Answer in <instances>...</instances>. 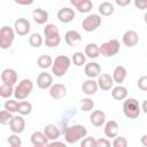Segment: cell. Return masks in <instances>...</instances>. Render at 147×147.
<instances>
[{
	"label": "cell",
	"mask_w": 147,
	"mask_h": 147,
	"mask_svg": "<svg viewBox=\"0 0 147 147\" xmlns=\"http://www.w3.org/2000/svg\"><path fill=\"white\" fill-rule=\"evenodd\" d=\"M111 96H113L114 100H117V101L125 100L126 96H127V90H126V87H124L122 85H118V86L114 87L113 91H111Z\"/></svg>",
	"instance_id": "obj_26"
},
{
	"label": "cell",
	"mask_w": 147,
	"mask_h": 147,
	"mask_svg": "<svg viewBox=\"0 0 147 147\" xmlns=\"http://www.w3.org/2000/svg\"><path fill=\"white\" fill-rule=\"evenodd\" d=\"M110 146V141L106 138H101V139H95V147H109Z\"/></svg>",
	"instance_id": "obj_42"
},
{
	"label": "cell",
	"mask_w": 147,
	"mask_h": 147,
	"mask_svg": "<svg viewBox=\"0 0 147 147\" xmlns=\"http://www.w3.org/2000/svg\"><path fill=\"white\" fill-rule=\"evenodd\" d=\"M9 127H10V131L13 133H22L25 129V121L23 118V115H20V116H13L11 118V122L9 124Z\"/></svg>",
	"instance_id": "obj_10"
},
{
	"label": "cell",
	"mask_w": 147,
	"mask_h": 147,
	"mask_svg": "<svg viewBox=\"0 0 147 147\" xmlns=\"http://www.w3.org/2000/svg\"><path fill=\"white\" fill-rule=\"evenodd\" d=\"M49 94L55 100L63 99L67 95V87L63 84H60V83L54 84V85H52L49 87Z\"/></svg>",
	"instance_id": "obj_14"
},
{
	"label": "cell",
	"mask_w": 147,
	"mask_h": 147,
	"mask_svg": "<svg viewBox=\"0 0 147 147\" xmlns=\"http://www.w3.org/2000/svg\"><path fill=\"white\" fill-rule=\"evenodd\" d=\"M8 144L11 146V147H21L22 146V140L21 138L18 137L17 133H14V134H10L8 137Z\"/></svg>",
	"instance_id": "obj_38"
},
{
	"label": "cell",
	"mask_w": 147,
	"mask_h": 147,
	"mask_svg": "<svg viewBox=\"0 0 147 147\" xmlns=\"http://www.w3.org/2000/svg\"><path fill=\"white\" fill-rule=\"evenodd\" d=\"M80 110L84 111V113H87V111H91L93 108H94V101L90 98H85V99H82L80 100Z\"/></svg>",
	"instance_id": "obj_32"
},
{
	"label": "cell",
	"mask_w": 147,
	"mask_h": 147,
	"mask_svg": "<svg viewBox=\"0 0 147 147\" xmlns=\"http://www.w3.org/2000/svg\"><path fill=\"white\" fill-rule=\"evenodd\" d=\"M72 62L77 67H82L83 64H85L86 62V56H85V53H82V52H76L74 53L72 55Z\"/></svg>",
	"instance_id": "obj_35"
},
{
	"label": "cell",
	"mask_w": 147,
	"mask_h": 147,
	"mask_svg": "<svg viewBox=\"0 0 147 147\" xmlns=\"http://www.w3.org/2000/svg\"><path fill=\"white\" fill-rule=\"evenodd\" d=\"M90 122L93 126H101L105 124L106 122V114L102 111V110H94L92 111L91 116H90Z\"/></svg>",
	"instance_id": "obj_21"
},
{
	"label": "cell",
	"mask_w": 147,
	"mask_h": 147,
	"mask_svg": "<svg viewBox=\"0 0 147 147\" xmlns=\"http://www.w3.org/2000/svg\"><path fill=\"white\" fill-rule=\"evenodd\" d=\"M122 40H123V44L125 46H127V47H134L138 44V41H139V37H138V33L136 31L129 30V31H126L123 34Z\"/></svg>",
	"instance_id": "obj_18"
},
{
	"label": "cell",
	"mask_w": 147,
	"mask_h": 147,
	"mask_svg": "<svg viewBox=\"0 0 147 147\" xmlns=\"http://www.w3.org/2000/svg\"><path fill=\"white\" fill-rule=\"evenodd\" d=\"M123 113L130 119H134V118L139 117V115H140L139 102L134 98L125 99V101L123 102Z\"/></svg>",
	"instance_id": "obj_5"
},
{
	"label": "cell",
	"mask_w": 147,
	"mask_h": 147,
	"mask_svg": "<svg viewBox=\"0 0 147 147\" xmlns=\"http://www.w3.org/2000/svg\"><path fill=\"white\" fill-rule=\"evenodd\" d=\"M32 17H33V21L37 23V24H45L48 20V13L45 10V9H41V8H37L32 11Z\"/></svg>",
	"instance_id": "obj_23"
},
{
	"label": "cell",
	"mask_w": 147,
	"mask_h": 147,
	"mask_svg": "<svg viewBox=\"0 0 147 147\" xmlns=\"http://www.w3.org/2000/svg\"><path fill=\"white\" fill-rule=\"evenodd\" d=\"M125 78H126V69H125V67L117 65L114 69V72H113V79H114V82L117 83L118 85H121L124 82Z\"/></svg>",
	"instance_id": "obj_25"
},
{
	"label": "cell",
	"mask_w": 147,
	"mask_h": 147,
	"mask_svg": "<svg viewBox=\"0 0 147 147\" xmlns=\"http://www.w3.org/2000/svg\"><path fill=\"white\" fill-rule=\"evenodd\" d=\"M71 64V60L65 56V55H59L55 57V60L53 61V65H52V72L56 76V77H62L67 74V71L69 70Z\"/></svg>",
	"instance_id": "obj_3"
},
{
	"label": "cell",
	"mask_w": 147,
	"mask_h": 147,
	"mask_svg": "<svg viewBox=\"0 0 147 147\" xmlns=\"http://www.w3.org/2000/svg\"><path fill=\"white\" fill-rule=\"evenodd\" d=\"M14 28H15V32L18 36H25L30 32L31 24L26 18H18L15 21Z\"/></svg>",
	"instance_id": "obj_9"
},
{
	"label": "cell",
	"mask_w": 147,
	"mask_h": 147,
	"mask_svg": "<svg viewBox=\"0 0 147 147\" xmlns=\"http://www.w3.org/2000/svg\"><path fill=\"white\" fill-rule=\"evenodd\" d=\"M14 39H15L14 30L7 25L2 26L0 30V47L2 49H8L11 46Z\"/></svg>",
	"instance_id": "obj_6"
},
{
	"label": "cell",
	"mask_w": 147,
	"mask_h": 147,
	"mask_svg": "<svg viewBox=\"0 0 147 147\" xmlns=\"http://www.w3.org/2000/svg\"><path fill=\"white\" fill-rule=\"evenodd\" d=\"M17 111H18L20 115H23V116L29 115L32 111V105L30 102H28V101H21V102H18Z\"/></svg>",
	"instance_id": "obj_30"
},
{
	"label": "cell",
	"mask_w": 147,
	"mask_h": 147,
	"mask_svg": "<svg viewBox=\"0 0 147 147\" xmlns=\"http://www.w3.org/2000/svg\"><path fill=\"white\" fill-rule=\"evenodd\" d=\"M13 113L8 111V110H1L0 113V123L2 125H9L10 122H11V118H13Z\"/></svg>",
	"instance_id": "obj_36"
},
{
	"label": "cell",
	"mask_w": 147,
	"mask_h": 147,
	"mask_svg": "<svg viewBox=\"0 0 147 147\" xmlns=\"http://www.w3.org/2000/svg\"><path fill=\"white\" fill-rule=\"evenodd\" d=\"M82 0H70V3L74 6V7H77V5Z\"/></svg>",
	"instance_id": "obj_48"
},
{
	"label": "cell",
	"mask_w": 147,
	"mask_h": 147,
	"mask_svg": "<svg viewBox=\"0 0 147 147\" xmlns=\"http://www.w3.org/2000/svg\"><path fill=\"white\" fill-rule=\"evenodd\" d=\"M82 147H95V139L93 137H87L84 138L83 141L80 142Z\"/></svg>",
	"instance_id": "obj_40"
},
{
	"label": "cell",
	"mask_w": 147,
	"mask_h": 147,
	"mask_svg": "<svg viewBox=\"0 0 147 147\" xmlns=\"http://www.w3.org/2000/svg\"><path fill=\"white\" fill-rule=\"evenodd\" d=\"M44 133L49 140H57L60 137V129L55 124H47L44 127Z\"/></svg>",
	"instance_id": "obj_24"
},
{
	"label": "cell",
	"mask_w": 147,
	"mask_h": 147,
	"mask_svg": "<svg viewBox=\"0 0 147 147\" xmlns=\"http://www.w3.org/2000/svg\"><path fill=\"white\" fill-rule=\"evenodd\" d=\"M105 136L107 138H115L118 134V123L116 121H108L105 125Z\"/></svg>",
	"instance_id": "obj_22"
},
{
	"label": "cell",
	"mask_w": 147,
	"mask_h": 147,
	"mask_svg": "<svg viewBox=\"0 0 147 147\" xmlns=\"http://www.w3.org/2000/svg\"><path fill=\"white\" fill-rule=\"evenodd\" d=\"M141 107H142L144 113H145V114H147V99H146V100L142 102V106H141Z\"/></svg>",
	"instance_id": "obj_47"
},
{
	"label": "cell",
	"mask_w": 147,
	"mask_h": 147,
	"mask_svg": "<svg viewBox=\"0 0 147 147\" xmlns=\"http://www.w3.org/2000/svg\"><path fill=\"white\" fill-rule=\"evenodd\" d=\"M33 90V83L31 79H22L18 85L15 87L14 90V96L17 100H24L25 98H28L30 95V93Z\"/></svg>",
	"instance_id": "obj_4"
},
{
	"label": "cell",
	"mask_w": 147,
	"mask_h": 147,
	"mask_svg": "<svg viewBox=\"0 0 147 147\" xmlns=\"http://www.w3.org/2000/svg\"><path fill=\"white\" fill-rule=\"evenodd\" d=\"M137 85H138V87H139L141 91L147 92V76H141V77L138 79Z\"/></svg>",
	"instance_id": "obj_41"
},
{
	"label": "cell",
	"mask_w": 147,
	"mask_h": 147,
	"mask_svg": "<svg viewBox=\"0 0 147 147\" xmlns=\"http://www.w3.org/2000/svg\"><path fill=\"white\" fill-rule=\"evenodd\" d=\"M99 88V85H98V82L94 80L93 78H90L87 80H85L82 85V91L83 93H85L86 95H93L96 93Z\"/></svg>",
	"instance_id": "obj_19"
},
{
	"label": "cell",
	"mask_w": 147,
	"mask_h": 147,
	"mask_svg": "<svg viewBox=\"0 0 147 147\" xmlns=\"http://www.w3.org/2000/svg\"><path fill=\"white\" fill-rule=\"evenodd\" d=\"M42 42H44V39H42V37H41L39 33H32V34L29 37V44H30L32 47L38 48V47H40V46L42 45Z\"/></svg>",
	"instance_id": "obj_34"
},
{
	"label": "cell",
	"mask_w": 147,
	"mask_h": 147,
	"mask_svg": "<svg viewBox=\"0 0 147 147\" xmlns=\"http://www.w3.org/2000/svg\"><path fill=\"white\" fill-rule=\"evenodd\" d=\"M37 85L41 90L49 88L53 85V78H52V76L48 72H46V71L40 72L38 75V77H37Z\"/></svg>",
	"instance_id": "obj_13"
},
{
	"label": "cell",
	"mask_w": 147,
	"mask_h": 147,
	"mask_svg": "<svg viewBox=\"0 0 147 147\" xmlns=\"http://www.w3.org/2000/svg\"><path fill=\"white\" fill-rule=\"evenodd\" d=\"M100 24H101V16L98 14H91L84 18L82 26L86 32H92L96 30L100 26Z\"/></svg>",
	"instance_id": "obj_8"
},
{
	"label": "cell",
	"mask_w": 147,
	"mask_h": 147,
	"mask_svg": "<svg viewBox=\"0 0 147 147\" xmlns=\"http://www.w3.org/2000/svg\"><path fill=\"white\" fill-rule=\"evenodd\" d=\"M116 5H118L119 7H126L131 3V0H115Z\"/></svg>",
	"instance_id": "obj_45"
},
{
	"label": "cell",
	"mask_w": 147,
	"mask_h": 147,
	"mask_svg": "<svg viewBox=\"0 0 147 147\" xmlns=\"http://www.w3.org/2000/svg\"><path fill=\"white\" fill-rule=\"evenodd\" d=\"M86 134H87V129L84 125L75 124V125H71L65 129L64 138L68 144H76L80 139L85 138Z\"/></svg>",
	"instance_id": "obj_2"
},
{
	"label": "cell",
	"mask_w": 147,
	"mask_h": 147,
	"mask_svg": "<svg viewBox=\"0 0 147 147\" xmlns=\"http://www.w3.org/2000/svg\"><path fill=\"white\" fill-rule=\"evenodd\" d=\"M92 8H93V3L91 0H82L76 7V9L79 13H88Z\"/></svg>",
	"instance_id": "obj_33"
},
{
	"label": "cell",
	"mask_w": 147,
	"mask_h": 147,
	"mask_svg": "<svg viewBox=\"0 0 147 147\" xmlns=\"http://www.w3.org/2000/svg\"><path fill=\"white\" fill-rule=\"evenodd\" d=\"M14 1H15V3L21 5V6H30L33 3L34 0H14Z\"/></svg>",
	"instance_id": "obj_44"
},
{
	"label": "cell",
	"mask_w": 147,
	"mask_h": 147,
	"mask_svg": "<svg viewBox=\"0 0 147 147\" xmlns=\"http://www.w3.org/2000/svg\"><path fill=\"white\" fill-rule=\"evenodd\" d=\"M38 67L41 69H47L53 65V59L49 55H40L37 60Z\"/></svg>",
	"instance_id": "obj_29"
},
{
	"label": "cell",
	"mask_w": 147,
	"mask_h": 147,
	"mask_svg": "<svg viewBox=\"0 0 147 147\" xmlns=\"http://www.w3.org/2000/svg\"><path fill=\"white\" fill-rule=\"evenodd\" d=\"M57 18L62 23H70L75 18V11L69 7H63L57 11Z\"/></svg>",
	"instance_id": "obj_16"
},
{
	"label": "cell",
	"mask_w": 147,
	"mask_h": 147,
	"mask_svg": "<svg viewBox=\"0 0 147 147\" xmlns=\"http://www.w3.org/2000/svg\"><path fill=\"white\" fill-rule=\"evenodd\" d=\"M44 36H45V45L49 48L57 47L61 42V36L57 26L55 24H47L44 29Z\"/></svg>",
	"instance_id": "obj_1"
},
{
	"label": "cell",
	"mask_w": 147,
	"mask_h": 147,
	"mask_svg": "<svg viewBox=\"0 0 147 147\" xmlns=\"http://www.w3.org/2000/svg\"><path fill=\"white\" fill-rule=\"evenodd\" d=\"M96 82H98L99 87L103 91H109L110 88H113L114 83H115L113 79V76H110L108 74H100Z\"/></svg>",
	"instance_id": "obj_12"
},
{
	"label": "cell",
	"mask_w": 147,
	"mask_h": 147,
	"mask_svg": "<svg viewBox=\"0 0 147 147\" xmlns=\"http://www.w3.org/2000/svg\"><path fill=\"white\" fill-rule=\"evenodd\" d=\"M84 71L88 78H98L101 72V67L96 62H90V63L85 64Z\"/></svg>",
	"instance_id": "obj_17"
},
{
	"label": "cell",
	"mask_w": 147,
	"mask_h": 147,
	"mask_svg": "<svg viewBox=\"0 0 147 147\" xmlns=\"http://www.w3.org/2000/svg\"><path fill=\"white\" fill-rule=\"evenodd\" d=\"M1 80L5 84L14 86L17 83V74H16V71L14 69H10V68H7V69L2 70V72H1Z\"/></svg>",
	"instance_id": "obj_15"
},
{
	"label": "cell",
	"mask_w": 147,
	"mask_h": 147,
	"mask_svg": "<svg viewBox=\"0 0 147 147\" xmlns=\"http://www.w3.org/2000/svg\"><path fill=\"white\" fill-rule=\"evenodd\" d=\"M114 147H126L127 146V140L126 138L119 136V137H115L113 144H111Z\"/></svg>",
	"instance_id": "obj_39"
},
{
	"label": "cell",
	"mask_w": 147,
	"mask_h": 147,
	"mask_svg": "<svg viewBox=\"0 0 147 147\" xmlns=\"http://www.w3.org/2000/svg\"><path fill=\"white\" fill-rule=\"evenodd\" d=\"M144 21H145V23L147 24V11H146L145 15H144Z\"/></svg>",
	"instance_id": "obj_49"
},
{
	"label": "cell",
	"mask_w": 147,
	"mask_h": 147,
	"mask_svg": "<svg viewBox=\"0 0 147 147\" xmlns=\"http://www.w3.org/2000/svg\"><path fill=\"white\" fill-rule=\"evenodd\" d=\"M100 46L94 42H90L85 46V55L90 59H96L100 55Z\"/></svg>",
	"instance_id": "obj_27"
},
{
	"label": "cell",
	"mask_w": 147,
	"mask_h": 147,
	"mask_svg": "<svg viewBox=\"0 0 147 147\" xmlns=\"http://www.w3.org/2000/svg\"><path fill=\"white\" fill-rule=\"evenodd\" d=\"M30 140H31V144L34 146V147H42V146H47L48 145V138L46 137V134L44 132H40V131H34L31 137H30Z\"/></svg>",
	"instance_id": "obj_11"
},
{
	"label": "cell",
	"mask_w": 147,
	"mask_h": 147,
	"mask_svg": "<svg viewBox=\"0 0 147 147\" xmlns=\"http://www.w3.org/2000/svg\"><path fill=\"white\" fill-rule=\"evenodd\" d=\"M119 47H121L119 46V41L117 39H110V40L101 44V46H100V53L103 56L110 57V56L116 55L119 52Z\"/></svg>",
	"instance_id": "obj_7"
},
{
	"label": "cell",
	"mask_w": 147,
	"mask_h": 147,
	"mask_svg": "<svg viewBox=\"0 0 147 147\" xmlns=\"http://www.w3.org/2000/svg\"><path fill=\"white\" fill-rule=\"evenodd\" d=\"M99 13L102 15V16H110L113 13H114V6L110 3V2H101L99 5Z\"/></svg>",
	"instance_id": "obj_28"
},
{
	"label": "cell",
	"mask_w": 147,
	"mask_h": 147,
	"mask_svg": "<svg viewBox=\"0 0 147 147\" xmlns=\"http://www.w3.org/2000/svg\"><path fill=\"white\" fill-rule=\"evenodd\" d=\"M64 40L69 46H77L82 41V36L76 30H69L64 36Z\"/></svg>",
	"instance_id": "obj_20"
},
{
	"label": "cell",
	"mask_w": 147,
	"mask_h": 147,
	"mask_svg": "<svg viewBox=\"0 0 147 147\" xmlns=\"http://www.w3.org/2000/svg\"><path fill=\"white\" fill-rule=\"evenodd\" d=\"M141 144H142V146L147 147V134H144L141 137Z\"/></svg>",
	"instance_id": "obj_46"
},
{
	"label": "cell",
	"mask_w": 147,
	"mask_h": 147,
	"mask_svg": "<svg viewBox=\"0 0 147 147\" xmlns=\"http://www.w3.org/2000/svg\"><path fill=\"white\" fill-rule=\"evenodd\" d=\"M134 6L138 9L145 10L147 9V0H134Z\"/></svg>",
	"instance_id": "obj_43"
},
{
	"label": "cell",
	"mask_w": 147,
	"mask_h": 147,
	"mask_svg": "<svg viewBox=\"0 0 147 147\" xmlns=\"http://www.w3.org/2000/svg\"><path fill=\"white\" fill-rule=\"evenodd\" d=\"M14 90L15 88H13V85H8V84L2 83L1 86H0V95H1V98L7 99V98L11 96L14 94Z\"/></svg>",
	"instance_id": "obj_31"
},
{
	"label": "cell",
	"mask_w": 147,
	"mask_h": 147,
	"mask_svg": "<svg viewBox=\"0 0 147 147\" xmlns=\"http://www.w3.org/2000/svg\"><path fill=\"white\" fill-rule=\"evenodd\" d=\"M3 108H5L6 110L10 111V113H16L17 109H18V102H17L16 100H11V99H9V100H7V101L5 102Z\"/></svg>",
	"instance_id": "obj_37"
}]
</instances>
